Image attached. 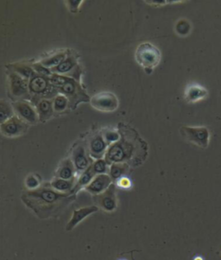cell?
I'll use <instances>...</instances> for the list:
<instances>
[{
    "mask_svg": "<svg viewBox=\"0 0 221 260\" xmlns=\"http://www.w3.org/2000/svg\"><path fill=\"white\" fill-rule=\"evenodd\" d=\"M118 141L110 144L104 155L110 166L112 163H126L130 168L142 164L147 157V144L139 137L136 130L124 123L118 125Z\"/></svg>",
    "mask_w": 221,
    "mask_h": 260,
    "instance_id": "obj_1",
    "label": "cell"
},
{
    "mask_svg": "<svg viewBox=\"0 0 221 260\" xmlns=\"http://www.w3.org/2000/svg\"><path fill=\"white\" fill-rule=\"evenodd\" d=\"M76 199V194L56 191L48 182L35 190L24 191L21 195L22 203L41 219L58 216Z\"/></svg>",
    "mask_w": 221,
    "mask_h": 260,
    "instance_id": "obj_2",
    "label": "cell"
},
{
    "mask_svg": "<svg viewBox=\"0 0 221 260\" xmlns=\"http://www.w3.org/2000/svg\"><path fill=\"white\" fill-rule=\"evenodd\" d=\"M50 79L58 93L64 94L70 101V111L76 110L80 103L90 102L91 98L86 94L80 82H77L74 79L56 74H53Z\"/></svg>",
    "mask_w": 221,
    "mask_h": 260,
    "instance_id": "obj_3",
    "label": "cell"
},
{
    "mask_svg": "<svg viewBox=\"0 0 221 260\" xmlns=\"http://www.w3.org/2000/svg\"><path fill=\"white\" fill-rule=\"evenodd\" d=\"M28 91L30 95V102L34 103L41 99L53 100L59 94L56 88L50 82L48 76H41L36 73L28 81Z\"/></svg>",
    "mask_w": 221,
    "mask_h": 260,
    "instance_id": "obj_4",
    "label": "cell"
},
{
    "mask_svg": "<svg viewBox=\"0 0 221 260\" xmlns=\"http://www.w3.org/2000/svg\"><path fill=\"white\" fill-rule=\"evenodd\" d=\"M135 58L136 63L144 69L146 72L150 74L161 62V51L150 43H142L136 48Z\"/></svg>",
    "mask_w": 221,
    "mask_h": 260,
    "instance_id": "obj_5",
    "label": "cell"
},
{
    "mask_svg": "<svg viewBox=\"0 0 221 260\" xmlns=\"http://www.w3.org/2000/svg\"><path fill=\"white\" fill-rule=\"evenodd\" d=\"M8 77V95L12 102L18 101H30L28 91V81L22 78L16 73L7 69Z\"/></svg>",
    "mask_w": 221,
    "mask_h": 260,
    "instance_id": "obj_6",
    "label": "cell"
},
{
    "mask_svg": "<svg viewBox=\"0 0 221 260\" xmlns=\"http://www.w3.org/2000/svg\"><path fill=\"white\" fill-rule=\"evenodd\" d=\"M79 57L73 51H68V55L60 65L50 69L52 74H56L59 76H66L74 79L77 82H80L82 69L80 66Z\"/></svg>",
    "mask_w": 221,
    "mask_h": 260,
    "instance_id": "obj_7",
    "label": "cell"
},
{
    "mask_svg": "<svg viewBox=\"0 0 221 260\" xmlns=\"http://www.w3.org/2000/svg\"><path fill=\"white\" fill-rule=\"evenodd\" d=\"M71 160L76 167L77 176L85 171L90 165H92V157L89 155L88 144L82 140H80L74 144L72 149Z\"/></svg>",
    "mask_w": 221,
    "mask_h": 260,
    "instance_id": "obj_8",
    "label": "cell"
},
{
    "mask_svg": "<svg viewBox=\"0 0 221 260\" xmlns=\"http://www.w3.org/2000/svg\"><path fill=\"white\" fill-rule=\"evenodd\" d=\"M15 115L22 119L28 126H34L40 122L38 112L33 104L28 101H18L12 102Z\"/></svg>",
    "mask_w": 221,
    "mask_h": 260,
    "instance_id": "obj_9",
    "label": "cell"
},
{
    "mask_svg": "<svg viewBox=\"0 0 221 260\" xmlns=\"http://www.w3.org/2000/svg\"><path fill=\"white\" fill-rule=\"evenodd\" d=\"M180 134L186 141L196 144L199 147L206 148L208 146L210 133L208 129L206 127H192L184 126L180 128Z\"/></svg>",
    "mask_w": 221,
    "mask_h": 260,
    "instance_id": "obj_10",
    "label": "cell"
},
{
    "mask_svg": "<svg viewBox=\"0 0 221 260\" xmlns=\"http://www.w3.org/2000/svg\"><path fill=\"white\" fill-rule=\"evenodd\" d=\"M115 183H112L110 187L102 194L92 195V201L98 208L110 213L117 209V188Z\"/></svg>",
    "mask_w": 221,
    "mask_h": 260,
    "instance_id": "obj_11",
    "label": "cell"
},
{
    "mask_svg": "<svg viewBox=\"0 0 221 260\" xmlns=\"http://www.w3.org/2000/svg\"><path fill=\"white\" fill-rule=\"evenodd\" d=\"M90 103L95 110L104 113L114 112L118 108V100L117 96L112 93L102 92L100 94H95L90 100Z\"/></svg>",
    "mask_w": 221,
    "mask_h": 260,
    "instance_id": "obj_12",
    "label": "cell"
},
{
    "mask_svg": "<svg viewBox=\"0 0 221 260\" xmlns=\"http://www.w3.org/2000/svg\"><path fill=\"white\" fill-rule=\"evenodd\" d=\"M28 126V124L15 115L0 126V132L6 138H18L27 132Z\"/></svg>",
    "mask_w": 221,
    "mask_h": 260,
    "instance_id": "obj_13",
    "label": "cell"
},
{
    "mask_svg": "<svg viewBox=\"0 0 221 260\" xmlns=\"http://www.w3.org/2000/svg\"><path fill=\"white\" fill-rule=\"evenodd\" d=\"M88 148L89 155L94 159H102L104 157V155L108 151V145L104 140L102 132H95L88 138Z\"/></svg>",
    "mask_w": 221,
    "mask_h": 260,
    "instance_id": "obj_14",
    "label": "cell"
},
{
    "mask_svg": "<svg viewBox=\"0 0 221 260\" xmlns=\"http://www.w3.org/2000/svg\"><path fill=\"white\" fill-rule=\"evenodd\" d=\"M98 207L95 205L92 206H88V207H82L79 209L74 210L72 214V217L70 218V221L66 223V231L70 232L72 231L76 226H78V224L82 222L83 219H85L86 217L91 215L92 213L98 212Z\"/></svg>",
    "mask_w": 221,
    "mask_h": 260,
    "instance_id": "obj_15",
    "label": "cell"
},
{
    "mask_svg": "<svg viewBox=\"0 0 221 260\" xmlns=\"http://www.w3.org/2000/svg\"><path fill=\"white\" fill-rule=\"evenodd\" d=\"M112 183L114 182L108 174L96 175L91 183L86 186L85 189L92 195H96L106 191Z\"/></svg>",
    "mask_w": 221,
    "mask_h": 260,
    "instance_id": "obj_16",
    "label": "cell"
},
{
    "mask_svg": "<svg viewBox=\"0 0 221 260\" xmlns=\"http://www.w3.org/2000/svg\"><path fill=\"white\" fill-rule=\"evenodd\" d=\"M33 104L38 112V117L40 122L45 123L50 119L54 115L53 109V100L50 99H41Z\"/></svg>",
    "mask_w": 221,
    "mask_h": 260,
    "instance_id": "obj_17",
    "label": "cell"
},
{
    "mask_svg": "<svg viewBox=\"0 0 221 260\" xmlns=\"http://www.w3.org/2000/svg\"><path fill=\"white\" fill-rule=\"evenodd\" d=\"M54 177L64 179V180H76L77 172L76 167L74 165L71 157L64 159L57 169Z\"/></svg>",
    "mask_w": 221,
    "mask_h": 260,
    "instance_id": "obj_18",
    "label": "cell"
},
{
    "mask_svg": "<svg viewBox=\"0 0 221 260\" xmlns=\"http://www.w3.org/2000/svg\"><path fill=\"white\" fill-rule=\"evenodd\" d=\"M208 92L202 86L197 84L190 85L185 91V100L186 102H198L205 99Z\"/></svg>",
    "mask_w": 221,
    "mask_h": 260,
    "instance_id": "obj_19",
    "label": "cell"
},
{
    "mask_svg": "<svg viewBox=\"0 0 221 260\" xmlns=\"http://www.w3.org/2000/svg\"><path fill=\"white\" fill-rule=\"evenodd\" d=\"M95 176L96 175H95L94 171L92 169V166L90 165L88 169H86L85 171H83L82 174H80L76 179V185H74L73 191H72L73 194H77L80 189L85 188L86 186H88L94 178Z\"/></svg>",
    "mask_w": 221,
    "mask_h": 260,
    "instance_id": "obj_20",
    "label": "cell"
},
{
    "mask_svg": "<svg viewBox=\"0 0 221 260\" xmlns=\"http://www.w3.org/2000/svg\"><path fill=\"white\" fill-rule=\"evenodd\" d=\"M76 180H64L54 177L51 182H48V184L56 191L60 193H73L72 191L76 185Z\"/></svg>",
    "mask_w": 221,
    "mask_h": 260,
    "instance_id": "obj_21",
    "label": "cell"
},
{
    "mask_svg": "<svg viewBox=\"0 0 221 260\" xmlns=\"http://www.w3.org/2000/svg\"><path fill=\"white\" fill-rule=\"evenodd\" d=\"M6 69L12 70L13 72L16 73L19 76H22V78L30 81L32 76L35 75L34 69H32V64L26 63H12L6 65Z\"/></svg>",
    "mask_w": 221,
    "mask_h": 260,
    "instance_id": "obj_22",
    "label": "cell"
},
{
    "mask_svg": "<svg viewBox=\"0 0 221 260\" xmlns=\"http://www.w3.org/2000/svg\"><path fill=\"white\" fill-rule=\"evenodd\" d=\"M68 51L70 50H64V51H60L59 52L50 56V57L45 58V59L39 61L38 63H41L42 66L45 67L46 69H52L56 68V67L60 65V63L64 62V60L66 59V57L68 55Z\"/></svg>",
    "mask_w": 221,
    "mask_h": 260,
    "instance_id": "obj_23",
    "label": "cell"
},
{
    "mask_svg": "<svg viewBox=\"0 0 221 260\" xmlns=\"http://www.w3.org/2000/svg\"><path fill=\"white\" fill-rule=\"evenodd\" d=\"M130 169V167L126 163H112V165H110L108 175L112 180V182L115 183L118 180H120L124 176H126Z\"/></svg>",
    "mask_w": 221,
    "mask_h": 260,
    "instance_id": "obj_24",
    "label": "cell"
},
{
    "mask_svg": "<svg viewBox=\"0 0 221 260\" xmlns=\"http://www.w3.org/2000/svg\"><path fill=\"white\" fill-rule=\"evenodd\" d=\"M15 116L12 102L0 99V126Z\"/></svg>",
    "mask_w": 221,
    "mask_h": 260,
    "instance_id": "obj_25",
    "label": "cell"
},
{
    "mask_svg": "<svg viewBox=\"0 0 221 260\" xmlns=\"http://www.w3.org/2000/svg\"><path fill=\"white\" fill-rule=\"evenodd\" d=\"M53 109L54 113H64L70 110V101L64 94H59L53 99Z\"/></svg>",
    "mask_w": 221,
    "mask_h": 260,
    "instance_id": "obj_26",
    "label": "cell"
},
{
    "mask_svg": "<svg viewBox=\"0 0 221 260\" xmlns=\"http://www.w3.org/2000/svg\"><path fill=\"white\" fill-rule=\"evenodd\" d=\"M26 190H35L36 188H40L42 185L41 176L38 174H30L26 177L24 180Z\"/></svg>",
    "mask_w": 221,
    "mask_h": 260,
    "instance_id": "obj_27",
    "label": "cell"
},
{
    "mask_svg": "<svg viewBox=\"0 0 221 260\" xmlns=\"http://www.w3.org/2000/svg\"><path fill=\"white\" fill-rule=\"evenodd\" d=\"M92 166L95 175H104L109 173L110 166L108 165L104 158L95 160V162L92 163Z\"/></svg>",
    "mask_w": 221,
    "mask_h": 260,
    "instance_id": "obj_28",
    "label": "cell"
},
{
    "mask_svg": "<svg viewBox=\"0 0 221 260\" xmlns=\"http://www.w3.org/2000/svg\"><path fill=\"white\" fill-rule=\"evenodd\" d=\"M102 132L104 140L106 141L108 145L114 144V143H116L120 140V134L118 130L117 131H114L112 129H104Z\"/></svg>",
    "mask_w": 221,
    "mask_h": 260,
    "instance_id": "obj_29",
    "label": "cell"
},
{
    "mask_svg": "<svg viewBox=\"0 0 221 260\" xmlns=\"http://www.w3.org/2000/svg\"><path fill=\"white\" fill-rule=\"evenodd\" d=\"M191 31V26L190 23L188 22L185 19H180L177 22L176 26V32L177 34L180 36H186L190 33Z\"/></svg>",
    "mask_w": 221,
    "mask_h": 260,
    "instance_id": "obj_30",
    "label": "cell"
},
{
    "mask_svg": "<svg viewBox=\"0 0 221 260\" xmlns=\"http://www.w3.org/2000/svg\"><path fill=\"white\" fill-rule=\"evenodd\" d=\"M32 69H34L38 75H41V76H48L50 77L53 74L51 72L50 69H46L45 67L42 66L41 63H32Z\"/></svg>",
    "mask_w": 221,
    "mask_h": 260,
    "instance_id": "obj_31",
    "label": "cell"
},
{
    "mask_svg": "<svg viewBox=\"0 0 221 260\" xmlns=\"http://www.w3.org/2000/svg\"><path fill=\"white\" fill-rule=\"evenodd\" d=\"M83 3V0H68L65 1V4H66V6L70 11V13H77L79 12L80 7L82 6V4Z\"/></svg>",
    "mask_w": 221,
    "mask_h": 260,
    "instance_id": "obj_32",
    "label": "cell"
},
{
    "mask_svg": "<svg viewBox=\"0 0 221 260\" xmlns=\"http://www.w3.org/2000/svg\"><path fill=\"white\" fill-rule=\"evenodd\" d=\"M116 186H118L122 188H129L132 186V182L127 176H124L120 180H118L117 182H115Z\"/></svg>",
    "mask_w": 221,
    "mask_h": 260,
    "instance_id": "obj_33",
    "label": "cell"
},
{
    "mask_svg": "<svg viewBox=\"0 0 221 260\" xmlns=\"http://www.w3.org/2000/svg\"><path fill=\"white\" fill-rule=\"evenodd\" d=\"M196 260H202V258H200V257H197V258H196Z\"/></svg>",
    "mask_w": 221,
    "mask_h": 260,
    "instance_id": "obj_34",
    "label": "cell"
}]
</instances>
